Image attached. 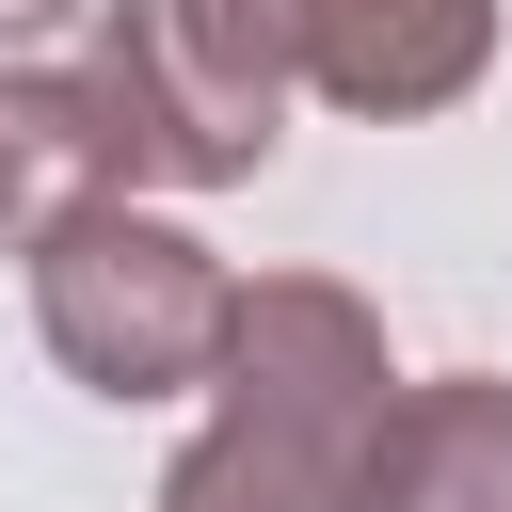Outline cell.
Masks as SVG:
<instances>
[{"mask_svg":"<svg viewBox=\"0 0 512 512\" xmlns=\"http://www.w3.org/2000/svg\"><path fill=\"white\" fill-rule=\"evenodd\" d=\"M400 400L384 304L336 272H256L208 352V432L160 464V512H352V448Z\"/></svg>","mask_w":512,"mask_h":512,"instance_id":"obj_1","label":"cell"},{"mask_svg":"<svg viewBox=\"0 0 512 512\" xmlns=\"http://www.w3.org/2000/svg\"><path fill=\"white\" fill-rule=\"evenodd\" d=\"M16 256H32V336H48V368H64L80 400H192V384H208L240 272H224L160 192H80V208H48Z\"/></svg>","mask_w":512,"mask_h":512,"instance_id":"obj_2","label":"cell"},{"mask_svg":"<svg viewBox=\"0 0 512 512\" xmlns=\"http://www.w3.org/2000/svg\"><path fill=\"white\" fill-rule=\"evenodd\" d=\"M64 80H80V128H96V192H240L288 144L272 96H240L224 64H192L160 32V0H112Z\"/></svg>","mask_w":512,"mask_h":512,"instance_id":"obj_3","label":"cell"},{"mask_svg":"<svg viewBox=\"0 0 512 512\" xmlns=\"http://www.w3.org/2000/svg\"><path fill=\"white\" fill-rule=\"evenodd\" d=\"M304 80L368 128L464 112L496 80V0H304Z\"/></svg>","mask_w":512,"mask_h":512,"instance_id":"obj_4","label":"cell"},{"mask_svg":"<svg viewBox=\"0 0 512 512\" xmlns=\"http://www.w3.org/2000/svg\"><path fill=\"white\" fill-rule=\"evenodd\" d=\"M352 512H512V384L496 368L400 384L352 448Z\"/></svg>","mask_w":512,"mask_h":512,"instance_id":"obj_5","label":"cell"},{"mask_svg":"<svg viewBox=\"0 0 512 512\" xmlns=\"http://www.w3.org/2000/svg\"><path fill=\"white\" fill-rule=\"evenodd\" d=\"M96 192V128H80V80L64 64H0V256Z\"/></svg>","mask_w":512,"mask_h":512,"instance_id":"obj_6","label":"cell"},{"mask_svg":"<svg viewBox=\"0 0 512 512\" xmlns=\"http://www.w3.org/2000/svg\"><path fill=\"white\" fill-rule=\"evenodd\" d=\"M160 32H176L192 64H224L240 96H272V112H288V80H304V0H160Z\"/></svg>","mask_w":512,"mask_h":512,"instance_id":"obj_7","label":"cell"},{"mask_svg":"<svg viewBox=\"0 0 512 512\" xmlns=\"http://www.w3.org/2000/svg\"><path fill=\"white\" fill-rule=\"evenodd\" d=\"M64 16H80V0H0V64H32V48L64 32Z\"/></svg>","mask_w":512,"mask_h":512,"instance_id":"obj_8","label":"cell"}]
</instances>
